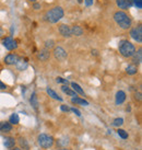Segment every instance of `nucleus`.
Listing matches in <instances>:
<instances>
[{"label":"nucleus","instance_id":"obj_1","mask_svg":"<svg viewBox=\"0 0 142 150\" xmlns=\"http://www.w3.org/2000/svg\"><path fill=\"white\" fill-rule=\"evenodd\" d=\"M114 21L116 24L122 30H129L132 26V20L129 17V14L125 12L124 10H118L114 13Z\"/></svg>","mask_w":142,"mask_h":150},{"label":"nucleus","instance_id":"obj_2","mask_svg":"<svg viewBox=\"0 0 142 150\" xmlns=\"http://www.w3.org/2000/svg\"><path fill=\"white\" fill-rule=\"evenodd\" d=\"M63 16H65V11L61 7H54L45 13L44 19L49 23H57L63 19Z\"/></svg>","mask_w":142,"mask_h":150},{"label":"nucleus","instance_id":"obj_3","mask_svg":"<svg viewBox=\"0 0 142 150\" xmlns=\"http://www.w3.org/2000/svg\"><path fill=\"white\" fill-rule=\"evenodd\" d=\"M118 50H119V53L122 57L131 58L136 53V46L127 40H122L118 44Z\"/></svg>","mask_w":142,"mask_h":150},{"label":"nucleus","instance_id":"obj_4","mask_svg":"<svg viewBox=\"0 0 142 150\" xmlns=\"http://www.w3.org/2000/svg\"><path fill=\"white\" fill-rule=\"evenodd\" d=\"M38 144L42 148H50V147L54 145V138L49 136V135H46V134H41L37 138Z\"/></svg>","mask_w":142,"mask_h":150},{"label":"nucleus","instance_id":"obj_5","mask_svg":"<svg viewBox=\"0 0 142 150\" xmlns=\"http://www.w3.org/2000/svg\"><path fill=\"white\" fill-rule=\"evenodd\" d=\"M130 36L132 40H134L136 42L142 43V26L141 24H139L138 26H134V29L130 30Z\"/></svg>","mask_w":142,"mask_h":150},{"label":"nucleus","instance_id":"obj_6","mask_svg":"<svg viewBox=\"0 0 142 150\" xmlns=\"http://www.w3.org/2000/svg\"><path fill=\"white\" fill-rule=\"evenodd\" d=\"M2 45H4L8 50H13L18 48L17 41H15L12 36H6V38L2 40Z\"/></svg>","mask_w":142,"mask_h":150},{"label":"nucleus","instance_id":"obj_7","mask_svg":"<svg viewBox=\"0 0 142 150\" xmlns=\"http://www.w3.org/2000/svg\"><path fill=\"white\" fill-rule=\"evenodd\" d=\"M53 54H54L55 58L57 59V60H60V62L65 60V59L68 57L67 52L63 50L61 46H57V47H55L54 52H53Z\"/></svg>","mask_w":142,"mask_h":150},{"label":"nucleus","instance_id":"obj_8","mask_svg":"<svg viewBox=\"0 0 142 150\" xmlns=\"http://www.w3.org/2000/svg\"><path fill=\"white\" fill-rule=\"evenodd\" d=\"M19 55L15 54V53H10L8 54L6 57H4V64L6 65H9V66H11V65H15L18 60H19Z\"/></svg>","mask_w":142,"mask_h":150},{"label":"nucleus","instance_id":"obj_9","mask_svg":"<svg viewBox=\"0 0 142 150\" xmlns=\"http://www.w3.org/2000/svg\"><path fill=\"white\" fill-rule=\"evenodd\" d=\"M116 4H117L118 8L125 11V10L131 8L134 6V1L132 0H116Z\"/></svg>","mask_w":142,"mask_h":150},{"label":"nucleus","instance_id":"obj_10","mask_svg":"<svg viewBox=\"0 0 142 150\" xmlns=\"http://www.w3.org/2000/svg\"><path fill=\"white\" fill-rule=\"evenodd\" d=\"M59 33L60 35H63V38H71L72 33H71V28L67 24H60L59 25Z\"/></svg>","mask_w":142,"mask_h":150},{"label":"nucleus","instance_id":"obj_11","mask_svg":"<svg viewBox=\"0 0 142 150\" xmlns=\"http://www.w3.org/2000/svg\"><path fill=\"white\" fill-rule=\"evenodd\" d=\"M50 58V50L47 48L41 50L37 53V59L38 60H42V62H46Z\"/></svg>","mask_w":142,"mask_h":150},{"label":"nucleus","instance_id":"obj_12","mask_svg":"<svg viewBox=\"0 0 142 150\" xmlns=\"http://www.w3.org/2000/svg\"><path fill=\"white\" fill-rule=\"evenodd\" d=\"M12 130V125L9 122H1L0 123V132L1 133H9Z\"/></svg>","mask_w":142,"mask_h":150},{"label":"nucleus","instance_id":"obj_13","mask_svg":"<svg viewBox=\"0 0 142 150\" xmlns=\"http://www.w3.org/2000/svg\"><path fill=\"white\" fill-rule=\"evenodd\" d=\"M141 62H142V50L139 48L138 53L136 52L134 55L132 56V63H134V65H139V64H141Z\"/></svg>","mask_w":142,"mask_h":150},{"label":"nucleus","instance_id":"obj_14","mask_svg":"<svg viewBox=\"0 0 142 150\" xmlns=\"http://www.w3.org/2000/svg\"><path fill=\"white\" fill-rule=\"evenodd\" d=\"M15 66H17L18 70H25L27 66H29V64H27V59H20L18 60L17 63H15Z\"/></svg>","mask_w":142,"mask_h":150},{"label":"nucleus","instance_id":"obj_15","mask_svg":"<svg viewBox=\"0 0 142 150\" xmlns=\"http://www.w3.org/2000/svg\"><path fill=\"white\" fill-rule=\"evenodd\" d=\"M71 102H72L73 104L83 105V106H88L89 105L88 101H85L84 99H81V98H78V96H73V98L71 99Z\"/></svg>","mask_w":142,"mask_h":150},{"label":"nucleus","instance_id":"obj_16","mask_svg":"<svg viewBox=\"0 0 142 150\" xmlns=\"http://www.w3.org/2000/svg\"><path fill=\"white\" fill-rule=\"evenodd\" d=\"M126 100V93L124 91H118L116 93V104H122Z\"/></svg>","mask_w":142,"mask_h":150},{"label":"nucleus","instance_id":"obj_17","mask_svg":"<svg viewBox=\"0 0 142 150\" xmlns=\"http://www.w3.org/2000/svg\"><path fill=\"white\" fill-rule=\"evenodd\" d=\"M71 33L75 36H81L83 34V29L79 25H75V26L71 28Z\"/></svg>","mask_w":142,"mask_h":150},{"label":"nucleus","instance_id":"obj_18","mask_svg":"<svg viewBox=\"0 0 142 150\" xmlns=\"http://www.w3.org/2000/svg\"><path fill=\"white\" fill-rule=\"evenodd\" d=\"M4 145L7 147V148H13L14 145H15V139L12 137H6L4 138Z\"/></svg>","mask_w":142,"mask_h":150},{"label":"nucleus","instance_id":"obj_19","mask_svg":"<svg viewBox=\"0 0 142 150\" xmlns=\"http://www.w3.org/2000/svg\"><path fill=\"white\" fill-rule=\"evenodd\" d=\"M126 72L128 74V75L132 76V75H136L137 72H138V67H137V65H129V66L126 68Z\"/></svg>","mask_w":142,"mask_h":150},{"label":"nucleus","instance_id":"obj_20","mask_svg":"<svg viewBox=\"0 0 142 150\" xmlns=\"http://www.w3.org/2000/svg\"><path fill=\"white\" fill-rule=\"evenodd\" d=\"M46 91H47V93H48V96H51V98H53L54 100L63 101V99H61V98H60V96H59L58 94H57V93H56V92H55L54 90H53V89H50V88H47Z\"/></svg>","mask_w":142,"mask_h":150},{"label":"nucleus","instance_id":"obj_21","mask_svg":"<svg viewBox=\"0 0 142 150\" xmlns=\"http://www.w3.org/2000/svg\"><path fill=\"white\" fill-rule=\"evenodd\" d=\"M61 90H63L65 93H67L68 96H77V93H75L73 90H71L70 88L68 87L67 84H65V86H63L61 87Z\"/></svg>","mask_w":142,"mask_h":150},{"label":"nucleus","instance_id":"obj_22","mask_svg":"<svg viewBox=\"0 0 142 150\" xmlns=\"http://www.w3.org/2000/svg\"><path fill=\"white\" fill-rule=\"evenodd\" d=\"M71 87H72V89H73V91H75V93H79V94H81V96H84V91L82 90V88L80 87L78 83L72 82V83H71Z\"/></svg>","mask_w":142,"mask_h":150},{"label":"nucleus","instance_id":"obj_23","mask_svg":"<svg viewBox=\"0 0 142 150\" xmlns=\"http://www.w3.org/2000/svg\"><path fill=\"white\" fill-rule=\"evenodd\" d=\"M19 122H20V118H19V115H18V114H12V115L10 116V118H9V123H10L11 125H18Z\"/></svg>","mask_w":142,"mask_h":150},{"label":"nucleus","instance_id":"obj_24","mask_svg":"<svg viewBox=\"0 0 142 150\" xmlns=\"http://www.w3.org/2000/svg\"><path fill=\"white\" fill-rule=\"evenodd\" d=\"M30 101H31V104H32V106H33L35 110H37V108H38V101H37V96H36V94H35V93H33V94H32L31 99H30Z\"/></svg>","mask_w":142,"mask_h":150},{"label":"nucleus","instance_id":"obj_25","mask_svg":"<svg viewBox=\"0 0 142 150\" xmlns=\"http://www.w3.org/2000/svg\"><path fill=\"white\" fill-rule=\"evenodd\" d=\"M54 46H55V42L53 40H47L46 42H45V48H47V50L53 48Z\"/></svg>","mask_w":142,"mask_h":150},{"label":"nucleus","instance_id":"obj_26","mask_svg":"<svg viewBox=\"0 0 142 150\" xmlns=\"http://www.w3.org/2000/svg\"><path fill=\"white\" fill-rule=\"evenodd\" d=\"M117 133H118V135H119V136L122 138V139H127V138H128V134L126 133L124 129H118Z\"/></svg>","mask_w":142,"mask_h":150},{"label":"nucleus","instance_id":"obj_27","mask_svg":"<svg viewBox=\"0 0 142 150\" xmlns=\"http://www.w3.org/2000/svg\"><path fill=\"white\" fill-rule=\"evenodd\" d=\"M19 142H20V145H21L25 150H29V145H27V142H26V140H25L24 138H20Z\"/></svg>","mask_w":142,"mask_h":150},{"label":"nucleus","instance_id":"obj_28","mask_svg":"<svg viewBox=\"0 0 142 150\" xmlns=\"http://www.w3.org/2000/svg\"><path fill=\"white\" fill-rule=\"evenodd\" d=\"M122 124H124V120L122 118H116L113 123L114 126H121Z\"/></svg>","mask_w":142,"mask_h":150},{"label":"nucleus","instance_id":"obj_29","mask_svg":"<svg viewBox=\"0 0 142 150\" xmlns=\"http://www.w3.org/2000/svg\"><path fill=\"white\" fill-rule=\"evenodd\" d=\"M56 81H57L58 83H65V84H67V86H68V83H69L67 79H63L61 77H57V78H56Z\"/></svg>","mask_w":142,"mask_h":150},{"label":"nucleus","instance_id":"obj_30","mask_svg":"<svg viewBox=\"0 0 142 150\" xmlns=\"http://www.w3.org/2000/svg\"><path fill=\"white\" fill-rule=\"evenodd\" d=\"M132 1H134V4L137 8L142 9V0H132Z\"/></svg>","mask_w":142,"mask_h":150},{"label":"nucleus","instance_id":"obj_31","mask_svg":"<svg viewBox=\"0 0 142 150\" xmlns=\"http://www.w3.org/2000/svg\"><path fill=\"white\" fill-rule=\"evenodd\" d=\"M141 92H136L134 93V99L137 101H139V102H141V100H142V98H141Z\"/></svg>","mask_w":142,"mask_h":150},{"label":"nucleus","instance_id":"obj_32","mask_svg":"<svg viewBox=\"0 0 142 150\" xmlns=\"http://www.w3.org/2000/svg\"><path fill=\"white\" fill-rule=\"evenodd\" d=\"M41 8H42L41 4H38L37 1H36V2H33V9L34 10H39Z\"/></svg>","mask_w":142,"mask_h":150},{"label":"nucleus","instance_id":"obj_33","mask_svg":"<svg viewBox=\"0 0 142 150\" xmlns=\"http://www.w3.org/2000/svg\"><path fill=\"white\" fill-rule=\"evenodd\" d=\"M70 111H72V112L75 113L77 116H81V112H80L78 108H70Z\"/></svg>","mask_w":142,"mask_h":150},{"label":"nucleus","instance_id":"obj_34","mask_svg":"<svg viewBox=\"0 0 142 150\" xmlns=\"http://www.w3.org/2000/svg\"><path fill=\"white\" fill-rule=\"evenodd\" d=\"M93 2H94V0H84V4H85L86 7H91L93 4Z\"/></svg>","mask_w":142,"mask_h":150},{"label":"nucleus","instance_id":"obj_35","mask_svg":"<svg viewBox=\"0 0 142 150\" xmlns=\"http://www.w3.org/2000/svg\"><path fill=\"white\" fill-rule=\"evenodd\" d=\"M61 111H63V112H70V108L69 106H67V105H61Z\"/></svg>","mask_w":142,"mask_h":150},{"label":"nucleus","instance_id":"obj_36","mask_svg":"<svg viewBox=\"0 0 142 150\" xmlns=\"http://www.w3.org/2000/svg\"><path fill=\"white\" fill-rule=\"evenodd\" d=\"M4 89H7V84H4L1 80H0V90H4Z\"/></svg>","mask_w":142,"mask_h":150},{"label":"nucleus","instance_id":"obj_37","mask_svg":"<svg viewBox=\"0 0 142 150\" xmlns=\"http://www.w3.org/2000/svg\"><path fill=\"white\" fill-rule=\"evenodd\" d=\"M4 30L2 29V28H1V26H0V38H2V36H4Z\"/></svg>","mask_w":142,"mask_h":150},{"label":"nucleus","instance_id":"obj_38","mask_svg":"<svg viewBox=\"0 0 142 150\" xmlns=\"http://www.w3.org/2000/svg\"><path fill=\"white\" fill-rule=\"evenodd\" d=\"M92 55H94V56H97V55H98V50H92Z\"/></svg>","mask_w":142,"mask_h":150},{"label":"nucleus","instance_id":"obj_39","mask_svg":"<svg viewBox=\"0 0 142 150\" xmlns=\"http://www.w3.org/2000/svg\"><path fill=\"white\" fill-rule=\"evenodd\" d=\"M11 150H21V149H20V148H14V147H13V149H11Z\"/></svg>","mask_w":142,"mask_h":150},{"label":"nucleus","instance_id":"obj_40","mask_svg":"<svg viewBox=\"0 0 142 150\" xmlns=\"http://www.w3.org/2000/svg\"><path fill=\"white\" fill-rule=\"evenodd\" d=\"M78 2H79V4H82V2H83V0H78Z\"/></svg>","mask_w":142,"mask_h":150},{"label":"nucleus","instance_id":"obj_41","mask_svg":"<svg viewBox=\"0 0 142 150\" xmlns=\"http://www.w3.org/2000/svg\"><path fill=\"white\" fill-rule=\"evenodd\" d=\"M29 1H31V2H36L37 0H29Z\"/></svg>","mask_w":142,"mask_h":150},{"label":"nucleus","instance_id":"obj_42","mask_svg":"<svg viewBox=\"0 0 142 150\" xmlns=\"http://www.w3.org/2000/svg\"><path fill=\"white\" fill-rule=\"evenodd\" d=\"M58 150H69V149H66V148H63V149H58Z\"/></svg>","mask_w":142,"mask_h":150}]
</instances>
